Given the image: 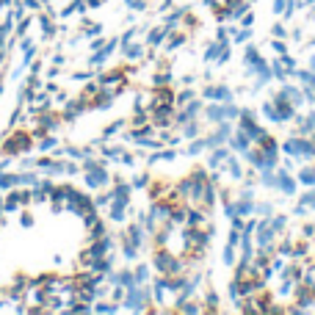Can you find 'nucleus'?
Instances as JSON below:
<instances>
[{
	"mask_svg": "<svg viewBox=\"0 0 315 315\" xmlns=\"http://www.w3.org/2000/svg\"><path fill=\"white\" fill-rule=\"evenodd\" d=\"M202 94H205L208 100H224V102H230V100H232L230 88H224V86H210V88H205Z\"/></svg>",
	"mask_w": 315,
	"mask_h": 315,
	"instance_id": "nucleus-1",
	"label": "nucleus"
},
{
	"mask_svg": "<svg viewBox=\"0 0 315 315\" xmlns=\"http://www.w3.org/2000/svg\"><path fill=\"white\" fill-rule=\"evenodd\" d=\"M105 180H108V174L102 172L100 166H94V172H88V174H86V183H88V186H92V188L102 186V183H105Z\"/></svg>",
	"mask_w": 315,
	"mask_h": 315,
	"instance_id": "nucleus-2",
	"label": "nucleus"
},
{
	"mask_svg": "<svg viewBox=\"0 0 315 315\" xmlns=\"http://www.w3.org/2000/svg\"><path fill=\"white\" fill-rule=\"evenodd\" d=\"M277 186H279V188H282V191H285V194H293V180H290V177H287L285 172H282V174H279V180H277Z\"/></svg>",
	"mask_w": 315,
	"mask_h": 315,
	"instance_id": "nucleus-3",
	"label": "nucleus"
},
{
	"mask_svg": "<svg viewBox=\"0 0 315 315\" xmlns=\"http://www.w3.org/2000/svg\"><path fill=\"white\" fill-rule=\"evenodd\" d=\"M141 301H144V293L141 290H130L127 293V307H139Z\"/></svg>",
	"mask_w": 315,
	"mask_h": 315,
	"instance_id": "nucleus-4",
	"label": "nucleus"
},
{
	"mask_svg": "<svg viewBox=\"0 0 315 315\" xmlns=\"http://www.w3.org/2000/svg\"><path fill=\"white\" fill-rule=\"evenodd\" d=\"M232 147H235L238 152H246V149H249V136H235V141H232Z\"/></svg>",
	"mask_w": 315,
	"mask_h": 315,
	"instance_id": "nucleus-5",
	"label": "nucleus"
},
{
	"mask_svg": "<svg viewBox=\"0 0 315 315\" xmlns=\"http://www.w3.org/2000/svg\"><path fill=\"white\" fill-rule=\"evenodd\" d=\"M17 183H19V177H0V188H11Z\"/></svg>",
	"mask_w": 315,
	"mask_h": 315,
	"instance_id": "nucleus-6",
	"label": "nucleus"
},
{
	"mask_svg": "<svg viewBox=\"0 0 315 315\" xmlns=\"http://www.w3.org/2000/svg\"><path fill=\"white\" fill-rule=\"evenodd\" d=\"M158 42H163V31H152V33H149V44H158Z\"/></svg>",
	"mask_w": 315,
	"mask_h": 315,
	"instance_id": "nucleus-7",
	"label": "nucleus"
},
{
	"mask_svg": "<svg viewBox=\"0 0 315 315\" xmlns=\"http://www.w3.org/2000/svg\"><path fill=\"white\" fill-rule=\"evenodd\" d=\"M299 78L304 80V83H310V86L315 88V75H312V72H299Z\"/></svg>",
	"mask_w": 315,
	"mask_h": 315,
	"instance_id": "nucleus-8",
	"label": "nucleus"
},
{
	"mask_svg": "<svg viewBox=\"0 0 315 315\" xmlns=\"http://www.w3.org/2000/svg\"><path fill=\"white\" fill-rule=\"evenodd\" d=\"M139 56H141V47H127V58H133V61H136Z\"/></svg>",
	"mask_w": 315,
	"mask_h": 315,
	"instance_id": "nucleus-9",
	"label": "nucleus"
},
{
	"mask_svg": "<svg viewBox=\"0 0 315 315\" xmlns=\"http://www.w3.org/2000/svg\"><path fill=\"white\" fill-rule=\"evenodd\" d=\"M301 180H304V183H310V186H312V183H315V172H301Z\"/></svg>",
	"mask_w": 315,
	"mask_h": 315,
	"instance_id": "nucleus-10",
	"label": "nucleus"
},
{
	"mask_svg": "<svg viewBox=\"0 0 315 315\" xmlns=\"http://www.w3.org/2000/svg\"><path fill=\"white\" fill-rule=\"evenodd\" d=\"M196 130H199V127H196V122H191V125L186 127V136H196Z\"/></svg>",
	"mask_w": 315,
	"mask_h": 315,
	"instance_id": "nucleus-11",
	"label": "nucleus"
},
{
	"mask_svg": "<svg viewBox=\"0 0 315 315\" xmlns=\"http://www.w3.org/2000/svg\"><path fill=\"white\" fill-rule=\"evenodd\" d=\"M310 70H315V58H312V61H310Z\"/></svg>",
	"mask_w": 315,
	"mask_h": 315,
	"instance_id": "nucleus-12",
	"label": "nucleus"
}]
</instances>
